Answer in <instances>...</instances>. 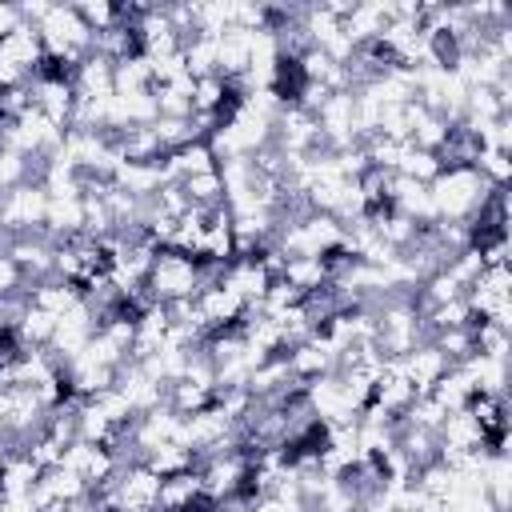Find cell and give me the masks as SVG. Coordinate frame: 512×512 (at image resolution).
<instances>
[{
	"label": "cell",
	"instance_id": "cell-1",
	"mask_svg": "<svg viewBox=\"0 0 512 512\" xmlns=\"http://www.w3.org/2000/svg\"><path fill=\"white\" fill-rule=\"evenodd\" d=\"M148 292L156 304H176V300H196V256H184L176 248H160L148 268Z\"/></svg>",
	"mask_w": 512,
	"mask_h": 512
},
{
	"label": "cell",
	"instance_id": "cell-2",
	"mask_svg": "<svg viewBox=\"0 0 512 512\" xmlns=\"http://www.w3.org/2000/svg\"><path fill=\"white\" fill-rule=\"evenodd\" d=\"M20 288V268L12 264V256H0V296Z\"/></svg>",
	"mask_w": 512,
	"mask_h": 512
}]
</instances>
